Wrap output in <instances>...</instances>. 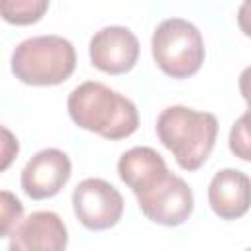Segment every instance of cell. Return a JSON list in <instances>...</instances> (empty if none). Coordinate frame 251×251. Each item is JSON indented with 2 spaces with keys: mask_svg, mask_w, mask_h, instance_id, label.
Listing matches in <instances>:
<instances>
[{
  "mask_svg": "<svg viewBox=\"0 0 251 251\" xmlns=\"http://www.w3.org/2000/svg\"><path fill=\"white\" fill-rule=\"evenodd\" d=\"M71 171L73 165L65 151L55 147L41 149L25 163L22 171V190L33 200L53 198L69 182Z\"/></svg>",
  "mask_w": 251,
  "mask_h": 251,
  "instance_id": "obj_8",
  "label": "cell"
},
{
  "mask_svg": "<svg viewBox=\"0 0 251 251\" xmlns=\"http://www.w3.org/2000/svg\"><path fill=\"white\" fill-rule=\"evenodd\" d=\"M24 206L8 190L0 192V237H10L18 224L22 222Z\"/></svg>",
  "mask_w": 251,
  "mask_h": 251,
  "instance_id": "obj_14",
  "label": "cell"
},
{
  "mask_svg": "<svg viewBox=\"0 0 251 251\" xmlns=\"http://www.w3.org/2000/svg\"><path fill=\"white\" fill-rule=\"evenodd\" d=\"M69 231L63 220L49 210L31 212L10 235V251H63Z\"/></svg>",
  "mask_w": 251,
  "mask_h": 251,
  "instance_id": "obj_9",
  "label": "cell"
},
{
  "mask_svg": "<svg viewBox=\"0 0 251 251\" xmlns=\"http://www.w3.org/2000/svg\"><path fill=\"white\" fill-rule=\"evenodd\" d=\"M73 210L86 229L102 231L114 227L122 220L124 198L108 180L84 178L73 190Z\"/></svg>",
  "mask_w": 251,
  "mask_h": 251,
  "instance_id": "obj_6",
  "label": "cell"
},
{
  "mask_svg": "<svg viewBox=\"0 0 251 251\" xmlns=\"http://www.w3.org/2000/svg\"><path fill=\"white\" fill-rule=\"evenodd\" d=\"M237 25L243 35L251 37V0H243L237 10Z\"/></svg>",
  "mask_w": 251,
  "mask_h": 251,
  "instance_id": "obj_16",
  "label": "cell"
},
{
  "mask_svg": "<svg viewBox=\"0 0 251 251\" xmlns=\"http://www.w3.org/2000/svg\"><path fill=\"white\" fill-rule=\"evenodd\" d=\"M135 198L147 220L167 227L184 224L194 210V194L190 186L171 171L157 176L149 186L137 192Z\"/></svg>",
  "mask_w": 251,
  "mask_h": 251,
  "instance_id": "obj_5",
  "label": "cell"
},
{
  "mask_svg": "<svg viewBox=\"0 0 251 251\" xmlns=\"http://www.w3.org/2000/svg\"><path fill=\"white\" fill-rule=\"evenodd\" d=\"M49 8V0H0L4 22L14 25H31L39 22Z\"/></svg>",
  "mask_w": 251,
  "mask_h": 251,
  "instance_id": "obj_12",
  "label": "cell"
},
{
  "mask_svg": "<svg viewBox=\"0 0 251 251\" xmlns=\"http://www.w3.org/2000/svg\"><path fill=\"white\" fill-rule=\"evenodd\" d=\"M167 171L165 159L151 147H131L118 161V175L133 194L141 192Z\"/></svg>",
  "mask_w": 251,
  "mask_h": 251,
  "instance_id": "obj_11",
  "label": "cell"
},
{
  "mask_svg": "<svg viewBox=\"0 0 251 251\" xmlns=\"http://www.w3.org/2000/svg\"><path fill=\"white\" fill-rule=\"evenodd\" d=\"M151 53L167 76L188 78L200 71L206 49L194 24L182 18H167L153 31Z\"/></svg>",
  "mask_w": 251,
  "mask_h": 251,
  "instance_id": "obj_4",
  "label": "cell"
},
{
  "mask_svg": "<svg viewBox=\"0 0 251 251\" xmlns=\"http://www.w3.org/2000/svg\"><path fill=\"white\" fill-rule=\"evenodd\" d=\"M2 135H4V141H2V171H6L8 169V165H10V161L18 155V139L10 133V129L8 127H2Z\"/></svg>",
  "mask_w": 251,
  "mask_h": 251,
  "instance_id": "obj_15",
  "label": "cell"
},
{
  "mask_svg": "<svg viewBox=\"0 0 251 251\" xmlns=\"http://www.w3.org/2000/svg\"><path fill=\"white\" fill-rule=\"evenodd\" d=\"M88 53L98 71L106 75H124L137 63L139 41L129 27L106 25L92 35Z\"/></svg>",
  "mask_w": 251,
  "mask_h": 251,
  "instance_id": "obj_7",
  "label": "cell"
},
{
  "mask_svg": "<svg viewBox=\"0 0 251 251\" xmlns=\"http://www.w3.org/2000/svg\"><path fill=\"white\" fill-rule=\"evenodd\" d=\"M14 76L29 86H55L65 82L76 67V53L61 35H35L24 39L12 53Z\"/></svg>",
  "mask_w": 251,
  "mask_h": 251,
  "instance_id": "obj_3",
  "label": "cell"
},
{
  "mask_svg": "<svg viewBox=\"0 0 251 251\" xmlns=\"http://www.w3.org/2000/svg\"><path fill=\"white\" fill-rule=\"evenodd\" d=\"M239 92L247 102V106L251 108V67H245L239 75Z\"/></svg>",
  "mask_w": 251,
  "mask_h": 251,
  "instance_id": "obj_17",
  "label": "cell"
},
{
  "mask_svg": "<svg viewBox=\"0 0 251 251\" xmlns=\"http://www.w3.org/2000/svg\"><path fill=\"white\" fill-rule=\"evenodd\" d=\"M155 131L182 171H198L216 145L218 120L210 112L169 106L159 114Z\"/></svg>",
  "mask_w": 251,
  "mask_h": 251,
  "instance_id": "obj_2",
  "label": "cell"
},
{
  "mask_svg": "<svg viewBox=\"0 0 251 251\" xmlns=\"http://www.w3.org/2000/svg\"><path fill=\"white\" fill-rule=\"evenodd\" d=\"M67 110L78 127L110 141L129 137L139 126L135 104L96 80L75 86L67 98Z\"/></svg>",
  "mask_w": 251,
  "mask_h": 251,
  "instance_id": "obj_1",
  "label": "cell"
},
{
  "mask_svg": "<svg viewBox=\"0 0 251 251\" xmlns=\"http://www.w3.org/2000/svg\"><path fill=\"white\" fill-rule=\"evenodd\" d=\"M208 204L222 220H237L251 208V178L239 169L218 171L208 186Z\"/></svg>",
  "mask_w": 251,
  "mask_h": 251,
  "instance_id": "obj_10",
  "label": "cell"
},
{
  "mask_svg": "<svg viewBox=\"0 0 251 251\" xmlns=\"http://www.w3.org/2000/svg\"><path fill=\"white\" fill-rule=\"evenodd\" d=\"M229 151L241 159L251 163V108L245 110L229 129Z\"/></svg>",
  "mask_w": 251,
  "mask_h": 251,
  "instance_id": "obj_13",
  "label": "cell"
}]
</instances>
